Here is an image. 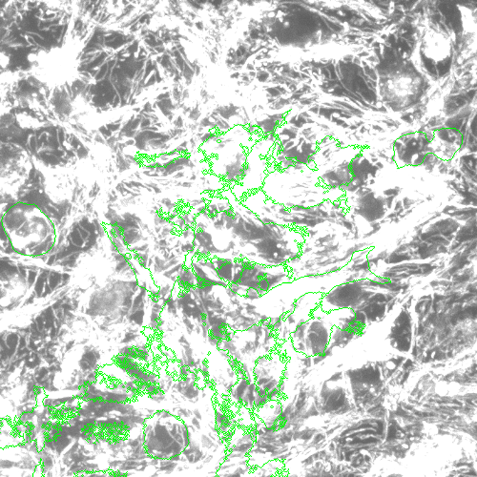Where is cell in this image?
Segmentation results:
<instances>
[{
  "mask_svg": "<svg viewBox=\"0 0 477 477\" xmlns=\"http://www.w3.org/2000/svg\"><path fill=\"white\" fill-rule=\"evenodd\" d=\"M1 224L10 246L19 255L41 258L56 247L55 224L39 205L27 202L11 204L5 210Z\"/></svg>",
  "mask_w": 477,
  "mask_h": 477,
  "instance_id": "6da1fadb",
  "label": "cell"
},
{
  "mask_svg": "<svg viewBox=\"0 0 477 477\" xmlns=\"http://www.w3.org/2000/svg\"><path fill=\"white\" fill-rule=\"evenodd\" d=\"M31 162L24 148L12 142H0V189H12L25 179Z\"/></svg>",
  "mask_w": 477,
  "mask_h": 477,
  "instance_id": "7a4b0ae2",
  "label": "cell"
},
{
  "mask_svg": "<svg viewBox=\"0 0 477 477\" xmlns=\"http://www.w3.org/2000/svg\"><path fill=\"white\" fill-rule=\"evenodd\" d=\"M214 263L215 266H216V271L215 273H216L217 278L226 282L229 285L234 275L235 262L233 259L218 258Z\"/></svg>",
  "mask_w": 477,
  "mask_h": 477,
  "instance_id": "3957f363",
  "label": "cell"
}]
</instances>
